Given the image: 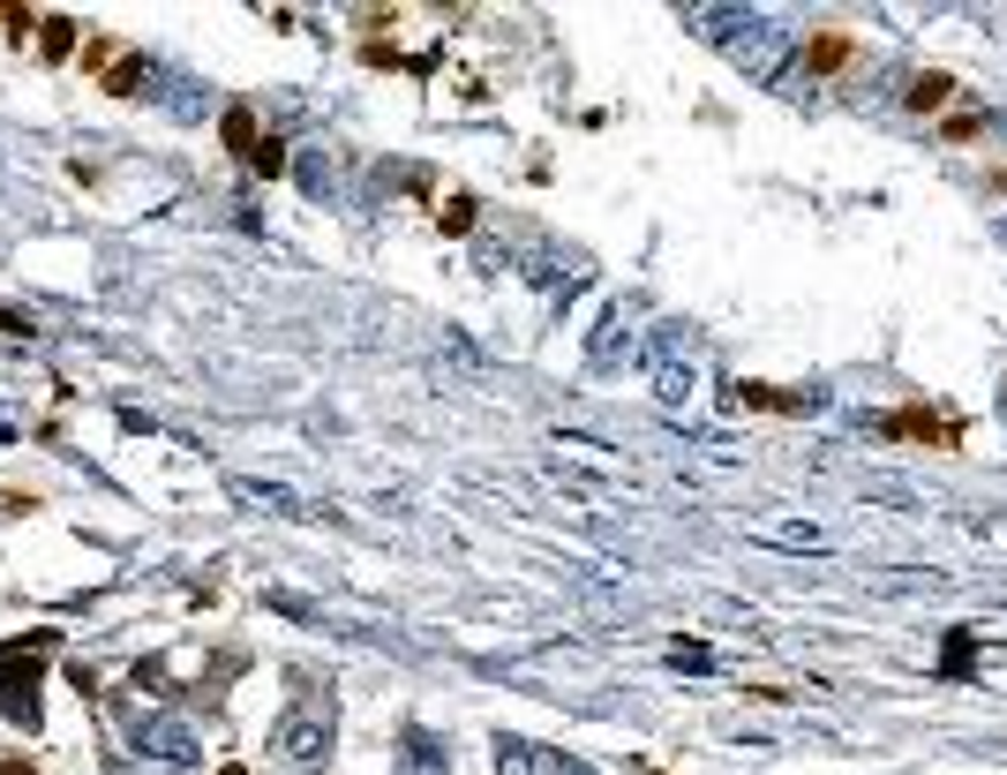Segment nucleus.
<instances>
[{"mask_svg":"<svg viewBox=\"0 0 1007 775\" xmlns=\"http://www.w3.org/2000/svg\"><path fill=\"white\" fill-rule=\"evenodd\" d=\"M84 68H90L106 90H113V98H136V90H151V61L121 53L113 39H90V45H84Z\"/></svg>","mask_w":1007,"mask_h":775,"instance_id":"f257e3e1","label":"nucleus"},{"mask_svg":"<svg viewBox=\"0 0 1007 775\" xmlns=\"http://www.w3.org/2000/svg\"><path fill=\"white\" fill-rule=\"evenodd\" d=\"M880 437H918L932 452H955V444H963V422H955V415H932V407H895V415H880Z\"/></svg>","mask_w":1007,"mask_h":775,"instance_id":"f03ea898","label":"nucleus"},{"mask_svg":"<svg viewBox=\"0 0 1007 775\" xmlns=\"http://www.w3.org/2000/svg\"><path fill=\"white\" fill-rule=\"evenodd\" d=\"M271 745H279L286 761H324V745H332V708H294V715L271 731Z\"/></svg>","mask_w":1007,"mask_h":775,"instance_id":"7ed1b4c3","label":"nucleus"},{"mask_svg":"<svg viewBox=\"0 0 1007 775\" xmlns=\"http://www.w3.org/2000/svg\"><path fill=\"white\" fill-rule=\"evenodd\" d=\"M0 715L23 723V731L39 723V663H31V655H8V663H0Z\"/></svg>","mask_w":1007,"mask_h":775,"instance_id":"20e7f679","label":"nucleus"},{"mask_svg":"<svg viewBox=\"0 0 1007 775\" xmlns=\"http://www.w3.org/2000/svg\"><path fill=\"white\" fill-rule=\"evenodd\" d=\"M136 753H151V761H166V768H188V761H196V731H188V723H143V731H136Z\"/></svg>","mask_w":1007,"mask_h":775,"instance_id":"39448f33","label":"nucleus"},{"mask_svg":"<svg viewBox=\"0 0 1007 775\" xmlns=\"http://www.w3.org/2000/svg\"><path fill=\"white\" fill-rule=\"evenodd\" d=\"M857 61V45L842 39V31H820V39L804 45V76H835V68H849Z\"/></svg>","mask_w":1007,"mask_h":775,"instance_id":"423d86ee","label":"nucleus"},{"mask_svg":"<svg viewBox=\"0 0 1007 775\" xmlns=\"http://www.w3.org/2000/svg\"><path fill=\"white\" fill-rule=\"evenodd\" d=\"M948 98H955V76H948V68H924L918 84H910V114H940Z\"/></svg>","mask_w":1007,"mask_h":775,"instance_id":"0eeeda50","label":"nucleus"},{"mask_svg":"<svg viewBox=\"0 0 1007 775\" xmlns=\"http://www.w3.org/2000/svg\"><path fill=\"white\" fill-rule=\"evenodd\" d=\"M497 775H542V753L527 738H497Z\"/></svg>","mask_w":1007,"mask_h":775,"instance_id":"6e6552de","label":"nucleus"},{"mask_svg":"<svg viewBox=\"0 0 1007 775\" xmlns=\"http://www.w3.org/2000/svg\"><path fill=\"white\" fill-rule=\"evenodd\" d=\"M407 768H414V775H444L452 761H444V745H436L429 731H407Z\"/></svg>","mask_w":1007,"mask_h":775,"instance_id":"1a4fd4ad","label":"nucleus"},{"mask_svg":"<svg viewBox=\"0 0 1007 775\" xmlns=\"http://www.w3.org/2000/svg\"><path fill=\"white\" fill-rule=\"evenodd\" d=\"M226 143H234V159H256V143H263V136H256V114H249V106H234V114H226Z\"/></svg>","mask_w":1007,"mask_h":775,"instance_id":"9d476101","label":"nucleus"},{"mask_svg":"<svg viewBox=\"0 0 1007 775\" xmlns=\"http://www.w3.org/2000/svg\"><path fill=\"white\" fill-rule=\"evenodd\" d=\"M39 45H45V61H68V53H76V23H68V15H45Z\"/></svg>","mask_w":1007,"mask_h":775,"instance_id":"9b49d317","label":"nucleus"},{"mask_svg":"<svg viewBox=\"0 0 1007 775\" xmlns=\"http://www.w3.org/2000/svg\"><path fill=\"white\" fill-rule=\"evenodd\" d=\"M737 407H775V415H798V407H812L804 391H759V385H745L737 391Z\"/></svg>","mask_w":1007,"mask_h":775,"instance_id":"f8f14e48","label":"nucleus"},{"mask_svg":"<svg viewBox=\"0 0 1007 775\" xmlns=\"http://www.w3.org/2000/svg\"><path fill=\"white\" fill-rule=\"evenodd\" d=\"M249 166H263V173H279V166H286V151H279V143H271V136H263V143H256V159H249Z\"/></svg>","mask_w":1007,"mask_h":775,"instance_id":"ddd939ff","label":"nucleus"},{"mask_svg":"<svg viewBox=\"0 0 1007 775\" xmlns=\"http://www.w3.org/2000/svg\"><path fill=\"white\" fill-rule=\"evenodd\" d=\"M985 129V121H977V114H955V121H948V143H970V136Z\"/></svg>","mask_w":1007,"mask_h":775,"instance_id":"4468645a","label":"nucleus"},{"mask_svg":"<svg viewBox=\"0 0 1007 775\" xmlns=\"http://www.w3.org/2000/svg\"><path fill=\"white\" fill-rule=\"evenodd\" d=\"M0 775H39V768L31 761H0Z\"/></svg>","mask_w":1007,"mask_h":775,"instance_id":"2eb2a0df","label":"nucleus"},{"mask_svg":"<svg viewBox=\"0 0 1007 775\" xmlns=\"http://www.w3.org/2000/svg\"><path fill=\"white\" fill-rule=\"evenodd\" d=\"M0 23H15V8H0Z\"/></svg>","mask_w":1007,"mask_h":775,"instance_id":"dca6fc26","label":"nucleus"},{"mask_svg":"<svg viewBox=\"0 0 1007 775\" xmlns=\"http://www.w3.org/2000/svg\"><path fill=\"white\" fill-rule=\"evenodd\" d=\"M218 775H249V768H218Z\"/></svg>","mask_w":1007,"mask_h":775,"instance_id":"f3484780","label":"nucleus"}]
</instances>
